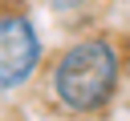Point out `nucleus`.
<instances>
[{
    "mask_svg": "<svg viewBox=\"0 0 130 121\" xmlns=\"http://www.w3.org/2000/svg\"><path fill=\"white\" fill-rule=\"evenodd\" d=\"M118 89V52L110 40L89 36L57 56L53 97L69 113H98Z\"/></svg>",
    "mask_w": 130,
    "mask_h": 121,
    "instance_id": "obj_1",
    "label": "nucleus"
},
{
    "mask_svg": "<svg viewBox=\"0 0 130 121\" xmlns=\"http://www.w3.org/2000/svg\"><path fill=\"white\" fill-rule=\"evenodd\" d=\"M41 60V40L24 16H4L0 20V93L24 85Z\"/></svg>",
    "mask_w": 130,
    "mask_h": 121,
    "instance_id": "obj_2",
    "label": "nucleus"
}]
</instances>
